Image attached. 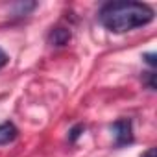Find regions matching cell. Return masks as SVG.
I'll return each instance as SVG.
<instances>
[{"label":"cell","mask_w":157,"mask_h":157,"mask_svg":"<svg viewBox=\"0 0 157 157\" xmlns=\"http://www.w3.org/2000/svg\"><path fill=\"white\" fill-rule=\"evenodd\" d=\"M17 135H19V129L15 128L13 122H2L0 124V146L13 142L17 139Z\"/></svg>","instance_id":"cell-4"},{"label":"cell","mask_w":157,"mask_h":157,"mask_svg":"<svg viewBox=\"0 0 157 157\" xmlns=\"http://www.w3.org/2000/svg\"><path fill=\"white\" fill-rule=\"evenodd\" d=\"M142 157H157V150H155V148H150L148 151L142 153Z\"/></svg>","instance_id":"cell-8"},{"label":"cell","mask_w":157,"mask_h":157,"mask_svg":"<svg viewBox=\"0 0 157 157\" xmlns=\"http://www.w3.org/2000/svg\"><path fill=\"white\" fill-rule=\"evenodd\" d=\"M155 57H157L155 54H144V56H142V59H144V61H146V63H148V65H150L151 68H153V67L157 65V61H155Z\"/></svg>","instance_id":"cell-6"},{"label":"cell","mask_w":157,"mask_h":157,"mask_svg":"<svg viewBox=\"0 0 157 157\" xmlns=\"http://www.w3.org/2000/svg\"><path fill=\"white\" fill-rule=\"evenodd\" d=\"M8 59H10V57H8V54H6L2 48H0V68H2V67L8 63Z\"/></svg>","instance_id":"cell-7"},{"label":"cell","mask_w":157,"mask_h":157,"mask_svg":"<svg viewBox=\"0 0 157 157\" xmlns=\"http://www.w3.org/2000/svg\"><path fill=\"white\" fill-rule=\"evenodd\" d=\"M111 131L115 135V144L117 146H126L133 140V124L129 118H120L111 126Z\"/></svg>","instance_id":"cell-2"},{"label":"cell","mask_w":157,"mask_h":157,"mask_svg":"<svg viewBox=\"0 0 157 157\" xmlns=\"http://www.w3.org/2000/svg\"><path fill=\"white\" fill-rule=\"evenodd\" d=\"M98 21L113 33H126L151 22L153 10L142 2H109L100 10Z\"/></svg>","instance_id":"cell-1"},{"label":"cell","mask_w":157,"mask_h":157,"mask_svg":"<svg viewBox=\"0 0 157 157\" xmlns=\"http://www.w3.org/2000/svg\"><path fill=\"white\" fill-rule=\"evenodd\" d=\"M70 37H72L70 30L59 26V28H54V30L48 33V43H50L52 46H65V44H68Z\"/></svg>","instance_id":"cell-3"},{"label":"cell","mask_w":157,"mask_h":157,"mask_svg":"<svg viewBox=\"0 0 157 157\" xmlns=\"http://www.w3.org/2000/svg\"><path fill=\"white\" fill-rule=\"evenodd\" d=\"M83 131H85V126H83V124H76V126L70 129V133H68V140H70V142H76L78 137H80Z\"/></svg>","instance_id":"cell-5"}]
</instances>
